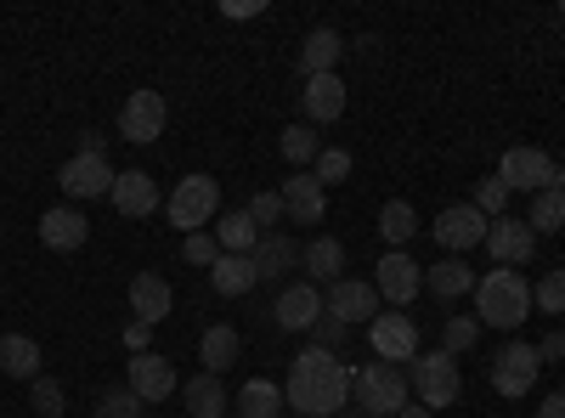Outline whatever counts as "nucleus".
Listing matches in <instances>:
<instances>
[{
	"mask_svg": "<svg viewBox=\"0 0 565 418\" xmlns=\"http://www.w3.org/2000/svg\"><path fill=\"white\" fill-rule=\"evenodd\" d=\"M164 125H170L164 90H130L125 108H119V136H125V142L148 148V142H159V136H164Z\"/></svg>",
	"mask_w": 565,
	"mask_h": 418,
	"instance_id": "6",
	"label": "nucleus"
},
{
	"mask_svg": "<svg viewBox=\"0 0 565 418\" xmlns=\"http://www.w3.org/2000/svg\"><path fill=\"white\" fill-rule=\"evenodd\" d=\"M249 221H255L260 232H277V221H282V193H255V199H249Z\"/></svg>",
	"mask_w": 565,
	"mask_h": 418,
	"instance_id": "43",
	"label": "nucleus"
},
{
	"mask_svg": "<svg viewBox=\"0 0 565 418\" xmlns=\"http://www.w3.org/2000/svg\"><path fill=\"white\" fill-rule=\"evenodd\" d=\"M148 340H153V322H130V329H125V345H130V356H141V351H148Z\"/></svg>",
	"mask_w": 565,
	"mask_h": 418,
	"instance_id": "44",
	"label": "nucleus"
},
{
	"mask_svg": "<svg viewBox=\"0 0 565 418\" xmlns=\"http://www.w3.org/2000/svg\"><path fill=\"white\" fill-rule=\"evenodd\" d=\"M170 306H175V289L164 283L159 271H136L130 277V311H136V322H153V329H159V322L170 317Z\"/></svg>",
	"mask_w": 565,
	"mask_h": 418,
	"instance_id": "17",
	"label": "nucleus"
},
{
	"mask_svg": "<svg viewBox=\"0 0 565 418\" xmlns=\"http://www.w3.org/2000/svg\"><path fill=\"white\" fill-rule=\"evenodd\" d=\"M537 374H543V356H537V345H526V340H509V345L492 356V390H498V396H532Z\"/></svg>",
	"mask_w": 565,
	"mask_h": 418,
	"instance_id": "7",
	"label": "nucleus"
},
{
	"mask_svg": "<svg viewBox=\"0 0 565 418\" xmlns=\"http://www.w3.org/2000/svg\"><path fill=\"white\" fill-rule=\"evenodd\" d=\"M487 249H492V260L498 266H526L532 255H537V232L526 226V221H514V215H498L492 226H487Z\"/></svg>",
	"mask_w": 565,
	"mask_h": 418,
	"instance_id": "14",
	"label": "nucleus"
},
{
	"mask_svg": "<svg viewBox=\"0 0 565 418\" xmlns=\"http://www.w3.org/2000/svg\"><path fill=\"white\" fill-rule=\"evenodd\" d=\"M559 12H565V7H559Z\"/></svg>",
	"mask_w": 565,
	"mask_h": 418,
	"instance_id": "53",
	"label": "nucleus"
},
{
	"mask_svg": "<svg viewBox=\"0 0 565 418\" xmlns=\"http://www.w3.org/2000/svg\"><path fill=\"white\" fill-rule=\"evenodd\" d=\"M164 215H170V226H181L193 238L199 226H210L221 215V181L215 175H181L175 193L164 199Z\"/></svg>",
	"mask_w": 565,
	"mask_h": 418,
	"instance_id": "5",
	"label": "nucleus"
},
{
	"mask_svg": "<svg viewBox=\"0 0 565 418\" xmlns=\"http://www.w3.org/2000/svg\"><path fill=\"white\" fill-rule=\"evenodd\" d=\"M215 244H221V255H255L260 226L249 221V210H226V215L215 221Z\"/></svg>",
	"mask_w": 565,
	"mask_h": 418,
	"instance_id": "28",
	"label": "nucleus"
},
{
	"mask_svg": "<svg viewBox=\"0 0 565 418\" xmlns=\"http://www.w3.org/2000/svg\"><path fill=\"white\" fill-rule=\"evenodd\" d=\"M271 317H277V329H289V334H311V329H317V317H322V294H317V283H289V289L277 294Z\"/></svg>",
	"mask_w": 565,
	"mask_h": 418,
	"instance_id": "15",
	"label": "nucleus"
},
{
	"mask_svg": "<svg viewBox=\"0 0 565 418\" xmlns=\"http://www.w3.org/2000/svg\"><path fill=\"white\" fill-rule=\"evenodd\" d=\"M367 340H373V356L380 362H413L418 356V322L413 317H402V311H380L367 322Z\"/></svg>",
	"mask_w": 565,
	"mask_h": 418,
	"instance_id": "9",
	"label": "nucleus"
},
{
	"mask_svg": "<svg viewBox=\"0 0 565 418\" xmlns=\"http://www.w3.org/2000/svg\"><path fill=\"white\" fill-rule=\"evenodd\" d=\"M537 356H543V362H559V356H565V329H554V334L537 345Z\"/></svg>",
	"mask_w": 565,
	"mask_h": 418,
	"instance_id": "45",
	"label": "nucleus"
},
{
	"mask_svg": "<svg viewBox=\"0 0 565 418\" xmlns=\"http://www.w3.org/2000/svg\"><path fill=\"white\" fill-rule=\"evenodd\" d=\"M0 374L7 379H40V340H29V334H7L0 340Z\"/></svg>",
	"mask_w": 565,
	"mask_h": 418,
	"instance_id": "27",
	"label": "nucleus"
},
{
	"mask_svg": "<svg viewBox=\"0 0 565 418\" xmlns=\"http://www.w3.org/2000/svg\"><path fill=\"white\" fill-rule=\"evenodd\" d=\"M141 407H148V401H141L130 385H125V390H103V396H97V418H141Z\"/></svg>",
	"mask_w": 565,
	"mask_h": 418,
	"instance_id": "36",
	"label": "nucleus"
},
{
	"mask_svg": "<svg viewBox=\"0 0 565 418\" xmlns=\"http://www.w3.org/2000/svg\"><path fill=\"white\" fill-rule=\"evenodd\" d=\"M526 226L537 232V238H543V232H559L565 226V193H532V215H526Z\"/></svg>",
	"mask_w": 565,
	"mask_h": 418,
	"instance_id": "33",
	"label": "nucleus"
},
{
	"mask_svg": "<svg viewBox=\"0 0 565 418\" xmlns=\"http://www.w3.org/2000/svg\"><path fill=\"white\" fill-rule=\"evenodd\" d=\"M255 271H260V283H277L282 271H295L300 266V244L289 238V232H260V244H255Z\"/></svg>",
	"mask_w": 565,
	"mask_h": 418,
	"instance_id": "22",
	"label": "nucleus"
},
{
	"mask_svg": "<svg viewBox=\"0 0 565 418\" xmlns=\"http://www.w3.org/2000/svg\"><path fill=\"white\" fill-rule=\"evenodd\" d=\"M282 401H289L300 418H334L351 401V367L334 351H300L289 379H282Z\"/></svg>",
	"mask_w": 565,
	"mask_h": 418,
	"instance_id": "1",
	"label": "nucleus"
},
{
	"mask_svg": "<svg viewBox=\"0 0 565 418\" xmlns=\"http://www.w3.org/2000/svg\"><path fill=\"white\" fill-rule=\"evenodd\" d=\"M476 340H481V322H476V317H447V322H441V351H447V356L469 351Z\"/></svg>",
	"mask_w": 565,
	"mask_h": 418,
	"instance_id": "35",
	"label": "nucleus"
},
{
	"mask_svg": "<svg viewBox=\"0 0 565 418\" xmlns=\"http://www.w3.org/2000/svg\"><path fill=\"white\" fill-rule=\"evenodd\" d=\"M85 238H90V221H85L79 210H45V215H40V244H45V249L74 255V249H85Z\"/></svg>",
	"mask_w": 565,
	"mask_h": 418,
	"instance_id": "20",
	"label": "nucleus"
},
{
	"mask_svg": "<svg viewBox=\"0 0 565 418\" xmlns=\"http://www.w3.org/2000/svg\"><path fill=\"white\" fill-rule=\"evenodd\" d=\"M181 396H186V407H193V418H221L226 412V385L215 374H193Z\"/></svg>",
	"mask_w": 565,
	"mask_h": 418,
	"instance_id": "30",
	"label": "nucleus"
},
{
	"mask_svg": "<svg viewBox=\"0 0 565 418\" xmlns=\"http://www.w3.org/2000/svg\"><path fill=\"white\" fill-rule=\"evenodd\" d=\"M469 204H476V210H481L487 221H498V215H509V187H503L498 175H487L481 187H476V199H469Z\"/></svg>",
	"mask_w": 565,
	"mask_h": 418,
	"instance_id": "39",
	"label": "nucleus"
},
{
	"mask_svg": "<svg viewBox=\"0 0 565 418\" xmlns=\"http://www.w3.org/2000/svg\"><path fill=\"white\" fill-rule=\"evenodd\" d=\"M289 418H300V412H289Z\"/></svg>",
	"mask_w": 565,
	"mask_h": 418,
	"instance_id": "52",
	"label": "nucleus"
},
{
	"mask_svg": "<svg viewBox=\"0 0 565 418\" xmlns=\"http://www.w3.org/2000/svg\"><path fill=\"white\" fill-rule=\"evenodd\" d=\"M210 283H215V294L238 300V294H249V289L260 283V271H255L249 255H221V260L210 266Z\"/></svg>",
	"mask_w": 565,
	"mask_h": 418,
	"instance_id": "25",
	"label": "nucleus"
},
{
	"mask_svg": "<svg viewBox=\"0 0 565 418\" xmlns=\"http://www.w3.org/2000/svg\"><path fill=\"white\" fill-rule=\"evenodd\" d=\"M221 12H226V18H255L260 7H255V0H244V7H238V0H226V7H221Z\"/></svg>",
	"mask_w": 565,
	"mask_h": 418,
	"instance_id": "48",
	"label": "nucleus"
},
{
	"mask_svg": "<svg viewBox=\"0 0 565 418\" xmlns=\"http://www.w3.org/2000/svg\"><path fill=\"white\" fill-rule=\"evenodd\" d=\"M345 57V40L334 29H311L306 45H300V74L317 79V74H334V63Z\"/></svg>",
	"mask_w": 565,
	"mask_h": 418,
	"instance_id": "23",
	"label": "nucleus"
},
{
	"mask_svg": "<svg viewBox=\"0 0 565 418\" xmlns=\"http://www.w3.org/2000/svg\"><path fill=\"white\" fill-rule=\"evenodd\" d=\"M199 362H204V374H226L232 362H238V329H226V322H215V329H204L199 340Z\"/></svg>",
	"mask_w": 565,
	"mask_h": 418,
	"instance_id": "29",
	"label": "nucleus"
},
{
	"mask_svg": "<svg viewBox=\"0 0 565 418\" xmlns=\"http://www.w3.org/2000/svg\"><path fill=\"white\" fill-rule=\"evenodd\" d=\"M300 108H306L311 125H334V119L345 114V79H340V74H317V79H306Z\"/></svg>",
	"mask_w": 565,
	"mask_h": 418,
	"instance_id": "18",
	"label": "nucleus"
},
{
	"mask_svg": "<svg viewBox=\"0 0 565 418\" xmlns=\"http://www.w3.org/2000/svg\"><path fill=\"white\" fill-rule=\"evenodd\" d=\"M311 175L322 181V193H328V187H340V181L351 175V153H345V148H322V153H317V170H311Z\"/></svg>",
	"mask_w": 565,
	"mask_h": 418,
	"instance_id": "37",
	"label": "nucleus"
},
{
	"mask_svg": "<svg viewBox=\"0 0 565 418\" xmlns=\"http://www.w3.org/2000/svg\"><path fill=\"white\" fill-rule=\"evenodd\" d=\"M396 418H436V412H430V407H413V401H407V407H402Z\"/></svg>",
	"mask_w": 565,
	"mask_h": 418,
	"instance_id": "50",
	"label": "nucleus"
},
{
	"mask_svg": "<svg viewBox=\"0 0 565 418\" xmlns=\"http://www.w3.org/2000/svg\"><path fill=\"white\" fill-rule=\"evenodd\" d=\"M317 153L322 148H317V130L311 125H282V159H289L295 170L300 164H317Z\"/></svg>",
	"mask_w": 565,
	"mask_h": 418,
	"instance_id": "34",
	"label": "nucleus"
},
{
	"mask_svg": "<svg viewBox=\"0 0 565 418\" xmlns=\"http://www.w3.org/2000/svg\"><path fill=\"white\" fill-rule=\"evenodd\" d=\"M548 193H565V164H554V175H548Z\"/></svg>",
	"mask_w": 565,
	"mask_h": 418,
	"instance_id": "49",
	"label": "nucleus"
},
{
	"mask_svg": "<svg viewBox=\"0 0 565 418\" xmlns=\"http://www.w3.org/2000/svg\"><path fill=\"white\" fill-rule=\"evenodd\" d=\"M537 418H565V390H554V396H543V407H537Z\"/></svg>",
	"mask_w": 565,
	"mask_h": 418,
	"instance_id": "46",
	"label": "nucleus"
},
{
	"mask_svg": "<svg viewBox=\"0 0 565 418\" xmlns=\"http://www.w3.org/2000/svg\"><path fill=\"white\" fill-rule=\"evenodd\" d=\"M181 260H186V266H215V260H221L215 232H193V238L181 244Z\"/></svg>",
	"mask_w": 565,
	"mask_h": 418,
	"instance_id": "40",
	"label": "nucleus"
},
{
	"mask_svg": "<svg viewBox=\"0 0 565 418\" xmlns=\"http://www.w3.org/2000/svg\"><path fill=\"white\" fill-rule=\"evenodd\" d=\"M407 385L418 390V407H452L458 401V390H463V374H458V356H447V351H418L413 362H407Z\"/></svg>",
	"mask_w": 565,
	"mask_h": 418,
	"instance_id": "4",
	"label": "nucleus"
},
{
	"mask_svg": "<svg viewBox=\"0 0 565 418\" xmlns=\"http://www.w3.org/2000/svg\"><path fill=\"white\" fill-rule=\"evenodd\" d=\"M79 153H97V159H108V148H103V136H97V130H85V136H79Z\"/></svg>",
	"mask_w": 565,
	"mask_h": 418,
	"instance_id": "47",
	"label": "nucleus"
},
{
	"mask_svg": "<svg viewBox=\"0 0 565 418\" xmlns=\"http://www.w3.org/2000/svg\"><path fill=\"white\" fill-rule=\"evenodd\" d=\"M108 199H114V210L130 215V221H141V215H153V210H159V187L148 181V170H119Z\"/></svg>",
	"mask_w": 565,
	"mask_h": 418,
	"instance_id": "21",
	"label": "nucleus"
},
{
	"mask_svg": "<svg viewBox=\"0 0 565 418\" xmlns=\"http://www.w3.org/2000/svg\"><path fill=\"white\" fill-rule=\"evenodd\" d=\"M418 283H424V266L413 255H402V249H391L380 266H373V289H380V300L396 306V311L418 294Z\"/></svg>",
	"mask_w": 565,
	"mask_h": 418,
	"instance_id": "11",
	"label": "nucleus"
},
{
	"mask_svg": "<svg viewBox=\"0 0 565 418\" xmlns=\"http://www.w3.org/2000/svg\"><path fill=\"white\" fill-rule=\"evenodd\" d=\"M532 306H543L548 317H565V266L559 271H543V283L532 289Z\"/></svg>",
	"mask_w": 565,
	"mask_h": 418,
	"instance_id": "38",
	"label": "nucleus"
},
{
	"mask_svg": "<svg viewBox=\"0 0 565 418\" xmlns=\"http://www.w3.org/2000/svg\"><path fill=\"white\" fill-rule=\"evenodd\" d=\"M380 232H385V244L391 249H402L413 232H418V215H413V204L407 199H391L385 210H380Z\"/></svg>",
	"mask_w": 565,
	"mask_h": 418,
	"instance_id": "32",
	"label": "nucleus"
},
{
	"mask_svg": "<svg viewBox=\"0 0 565 418\" xmlns=\"http://www.w3.org/2000/svg\"><path fill=\"white\" fill-rule=\"evenodd\" d=\"M424 289H430L436 300H458V294L476 289V271H469L458 255H447V260H436V266H424Z\"/></svg>",
	"mask_w": 565,
	"mask_h": 418,
	"instance_id": "26",
	"label": "nucleus"
},
{
	"mask_svg": "<svg viewBox=\"0 0 565 418\" xmlns=\"http://www.w3.org/2000/svg\"><path fill=\"white\" fill-rule=\"evenodd\" d=\"M548 175H554V159L543 148H509L498 159V181H503L509 193H543Z\"/></svg>",
	"mask_w": 565,
	"mask_h": 418,
	"instance_id": "10",
	"label": "nucleus"
},
{
	"mask_svg": "<svg viewBox=\"0 0 565 418\" xmlns=\"http://www.w3.org/2000/svg\"><path fill=\"white\" fill-rule=\"evenodd\" d=\"M282 215H289L295 226H317L328 215V193H322V181L295 170L289 181H282Z\"/></svg>",
	"mask_w": 565,
	"mask_h": 418,
	"instance_id": "16",
	"label": "nucleus"
},
{
	"mask_svg": "<svg viewBox=\"0 0 565 418\" xmlns=\"http://www.w3.org/2000/svg\"><path fill=\"white\" fill-rule=\"evenodd\" d=\"M29 396H34V412H40V418H57V412H63V385H57V379L40 374V379L29 385Z\"/></svg>",
	"mask_w": 565,
	"mask_h": 418,
	"instance_id": "41",
	"label": "nucleus"
},
{
	"mask_svg": "<svg viewBox=\"0 0 565 418\" xmlns=\"http://www.w3.org/2000/svg\"><path fill=\"white\" fill-rule=\"evenodd\" d=\"M130 390H136L141 401H164V396H175V367H170L159 351L130 356Z\"/></svg>",
	"mask_w": 565,
	"mask_h": 418,
	"instance_id": "19",
	"label": "nucleus"
},
{
	"mask_svg": "<svg viewBox=\"0 0 565 418\" xmlns=\"http://www.w3.org/2000/svg\"><path fill=\"white\" fill-rule=\"evenodd\" d=\"M238 418H282V390L271 379H249L238 390Z\"/></svg>",
	"mask_w": 565,
	"mask_h": 418,
	"instance_id": "31",
	"label": "nucleus"
},
{
	"mask_svg": "<svg viewBox=\"0 0 565 418\" xmlns=\"http://www.w3.org/2000/svg\"><path fill=\"white\" fill-rule=\"evenodd\" d=\"M413 385H407V367L396 362H367L351 374V401L367 412V418H396L407 407Z\"/></svg>",
	"mask_w": 565,
	"mask_h": 418,
	"instance_id": "3",
	"label": "nucleus"
},
{
	"mask_svg": "<svg viewBox=\"0 0 565 418\" xmlns=\"http://www.w3.org/2000/svg\"><path fill=\"white\" fill-rule=\"evenodd\" d=\"M334 418H367V412H334Z\"/></svg>",
	"mask_w": 565,
	"mask_h": 418,
	"instance_id": "51",
	"label": "nucleus"
},
{
	"mask_svg": "<svg viewBox=\"0 0 565 418\" xmlns=\"http://www.w3.org/2000/svg\"><path fill=\"white\" fill-rule=\"evenodd\" d=\"M114 164L108 159H97V153H74L63 170H57V181H63V193L68 199H103V193H114Z\"/></svg>",
	"mask_w": 565,
	"mask_h": 418,
	"instance_id": "13",
	"label": "nucleus"
},
{
	"mask_svg": "<svg viewBox=\"0 0 565 418\" xmlns=\"http://www.w3.org/2000/svg\"><path fill=\"white\" fill-rule=\"evenodd\" d=\"M532 317V283L521 271H509V266H498V271H487L481 283H476V322L481 329H521V322Z\"/></svg>",
	"mask_w": 565,
	"mask_h": 418,
	"instance_id": "2",
	"label": "nucleus"
},
{
	"mask_svg": "<svg viewBox=\"0 0 565 418\" xmlns=\"http://www.w3.org/2000/svg\"><path fill=\"white\" fill-rule=\"evenodd\" d=\"M328 317H340L345 329H356V322H373L380 317V289L362 283V277H340V283H328Z\"/></svg>",
	"mask_w": 565,
	"mask_h": 418,
	"instance_id": "12",
	"label": "nucleus"
},
{
	"mask_svg": "<svg viewBox=\"0 0 565 418\" xmlns=\"http://www.w3.org/2000/svg\"><path fill=\"white\" fill-rule=\"evenodd\" d=\"M311 340H317V351H334V356H340V345L351 340V329H345L340 317H328V311H322V317H317V329H311Z\"/></svg>",
	"mask_w": 565,
	"mask_h": 418,
	"instance_id": "42",
	"label": "nucleus"
},
{
	"mask_svg": "<svg viewBox=\"0 0 565 418\" xmlns=\"http://www.w3.org/2000/svg\"><path fill=\"white\" fill-rule=\"evenodd\" d=\"M300 266L311 271V283H340L345 277V244L340 238H311L300 249Z\"/></svg>",
	"mask_w": 565,
	"mask_h": 418,
	"instance_id": "24",
	"label": "nucleus"
},
{
	"mask_svg": "<svg viewBox=\"0 0 565 418\" xmlns=\"http://www.w3.org/2000/svg\"><path fill=\"white\" fill-rule=\"evenodd\" d=\"M487 215L476 210V204H447L441 215H436V244L447 249V255H469V249H476V244H487Z\"/></svg>",
	"mask_w": 565,
	"mask_h": 418,
	"instance_id": "8",
	"label": "nucleus"
}]
</instances>
